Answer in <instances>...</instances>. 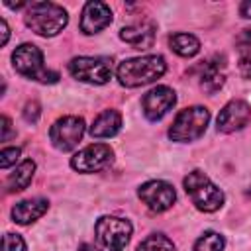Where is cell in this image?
Returning <instances> with one entry per match:
<instances>
[{
  "label": "cell",
  "mask_w": 251,
  "mask_h": 251,
  "mask_svg": "<svg viewBox=\"0 0 251 251\" xmlns=\"http://www.w3.org/2000/svg\"><path fill=\"white\" fill-rule=\"evenodd\" d=\"M165 71H167V63L161 55H145V57H133L122 61L116 69V76L122 86L137 88L155 82L165 75Z\"/></svg>",
  "instance_id": "cell-1"
},
{
  "label": "cell",
  "mask_w": 251,
  "mask_h": 251,
  "mask_svg": "<svg viewBox=\"0 0 251 251\" xmlns=\"http://www.w3.org/2000/svg\"><path fill=\"white\" fill-rule=\"evenodd\" d=\"M24 20L33 33L41 37H53L65 29L69 16L67 10L55 2H31L25 8Z\"/></svg>",
  "instance_id": "cell-2"
},
{
  "label": "cell",
  "mask_w": 251,
  "mask_h": 251,
  "mask_svg": "<svg viewBox=\"0 0 251 251\" xmlns=\"http://www.w3.org/2000/svg\"><path fill=\"white\" fill-rule=\"evenodd\" d=\"M12 65H14L16 73H20L22 76H25L29 80L43 82V84H53L59 80V73L49 71L43 65V53L33 43L18 45L12 53Z\"/></svg>",
  "instance_id": "cell-3"
},
{
  "label": "cell",
  "mask_w": 251,
  "mask_h": 251,
  "mask_svg": "<svg viewBox=\"0 0 251 251\" xmlns=\"http://www.w3.org/2000/svg\"><path fill=\"white\" fill-rule=\"evenodd\" d=\"M182 184H184V190L190 196L192 204L200 212H216V210H220L224 206L226 196H224L222 188L216 186L206 173H202L198 169L190 171L184 176Z\"/></svg>",
  "instance_id": "cell-4"
},
{
  "label": "cell",
  "mask_w": 251,
  "mask_h": 251,
  "mask_svg": "<svg viewBox=\"0 0 251 251\" xmlns=\"http://www.w3.org/2000/svg\"><path fill=\"white\" fill-rule=\"evenodd\" d=\"M131 224L129 220L118 216H102L94 226V245L96 251H124V247L131 239Z\"/></svg>",
  "instance_id": "cell-5"
},
{
  "label": "cell",
  "mask_w": 251,
  "mask_h": 251,
  "mask_svg": "<svg viewBox=\"0 0 251 251\" xmlns=\"http://www.w3.org/2000/svg\"><path fill=\"white\" fill-rule=\"evenodd\" d=\"M210 122V112L204 106H190L176 114L169 127V137L176 143H190L204 135Z\"/></svg>",
  "instance_id": "cell-6"
},
{
  "label": "cell",
  "mask_w": 251,
  "mask_h": 251,
  "mask_svg": "<svg viewBox=\"0 0 251 251\" xmlns=\"http://www.w3.org/2000/svg\"><path fill=\"white\" fill-rule=\"evenodd\" d=\"M69 73L88 84H106L112 78V59L110 57H75L69 63Z\"/></svg>",
  "instance_id": "cell-7"
},
{
  "label": "cell",
  "mask_w": 251,
  "mask_h": 251,
  "mask_svg": "<svg viewBox=\"0 0 251 251\" xmlns=\"http://www.w3.org/2000/svg\"><path fill=\"white\" fill-rule=\"evenodd\" d=\"M84 120L80 116H63L53 122L49 127V139L55 149L59 151H71L78 145V141L84 135Z\"/></svg>",
  "instance_id": "cell-8"
},
{
  "label": "cell",
  "mask_w": 251,
  "mask_h": 251,
  "mask_svg": "<svg viewBox=\"0 0 251 251\" xmlns=\"http://www.w3.org/2000/svg\"><path fill=\"white\" fill-rule=\"evenodd\" d=\"M114 161V151L106 143H90L71 157V167L78 173H98L110 167Z\"/></svg>",
  "instance_id": "cell-9"
},
{
  "label": "cell",
  "mask_w": 251,
  "mask_h": 251,
  "mask_svg": "<svg viewBox=\"0 0 251 251\" xmlns=\"http://www.w3.org/2000/svg\"><path fill=\"white\" fill-rule=\"evenodd\" d=\"M137 196L151 212H157V214L169 210L176 200V192H175L173 184H169L165 180H147V182H143L137 188Z\"/></svg>",
  "instance_id": "cell-10"
},
{
  "label": "cell",
  "mask_w": 251,
  "mask_h": 251,
  "mask_svg": "<svg viewBox=\"0 0 251 251\" xmlns=\"http://www.w3.org/2000/svg\"><path fill=\"white\" fill-rule=\"evenodd\" d=\"M176 104V94L169 86H155L141 98V110L149 122H159Z\"/></svg>",
  "instance_id": "cell-11"
},
{
  "label": "cell",
  "mask_w": 251,
  "mask_h": 251,
  "mask_svg": "<svg viewBox=\"0 0 251 251\" xmlns=\"http://www.w3.org/2000/svg\"><path fill=\"white\" fill-rule=\"evenodd\" d=\"M251 120V106L245 100H229L218 114L216 127L224 133H233L245 127Z\"/></svg>",
  "instance_id": "cell-12"
},
{
  "label": "cell",
  "mask_w": 251,
  "mask_h": 251,
  "mask_svg": "<svg viewBox=\"0 0 251 251\" xmlns=\"http://www.w3.org/2000/svg\"><path fill=\"white\" fill-rule=\"evenodd\" d=\"M112 24V10L104 2H86L80 14V31L94 35Z\"/></svg>",
  "instance_id": "cell-13"
},
{
  "label": "cell",
  "mask_w": 251,
  "mask_h": 251,
  "mask_svg": "<svg viewBox=\"0 0 251 251\" xmlns=\"http://www.w3.org/2000/svg\"><path fill=\"white\" fill-rule=\"evenodd\" d=\"M120 37H122V41H126L133 49L145 51V49L153 47V43H155V24L145 20V22L126 25L120 29Z\"/></svg>",
  "instance_id": "cell-14"
},
{
  "label": "cell",
  "mask_w": 251,
  "mask_h": 251,
  "mask_svg": "<svg viewBox=\"0 0 251 251\" xmlns=\"http://www.w3.org/2000/svg\"><path fill=\"white\" fill-rule=\"evenodd\" d=\"M49 208V202L45 198H27L18 202L12 208V220L20 226H27L35 220H39Z\"/></svg>",
  "instance_id": "cell-15"
},
{
  "label": "cell",
  "mask_w": 251,
  "mask_h": 251,
  "mask_svg": "<svg viewBox=\"0 0 251 251\" xmlns=\"http://www.w3.org/2000/svg\"><path fill=\"white\" fill-rule=\"evenodd\" d=\"M224 59L216 57L206 61L204 65H200V86L202 90H206L208 94L218 92L224 82H226V75H224Z\"/></svg>",
  "instance_id": "cell-16"
},
{
  "label": "cell",
  "mask_w": 251,
  "mask_h": 251,
  "mask_svg": "<svg viewBox=\"0 0 251 251\" xmlns=\"http://www.w3.org/2000/svg\"><path fill=\"white\" fill-rule=\"evenodd\" d=\"M120 127H122V114L118 110H104L94 118L90 126V135L98 139L114 137L120 131Z\"/></svg>",
  "instance_id": "cell-17"
},
{
  "label": "cell",
  "mask_w": 251,
  "mask_h": 251,
  "mask_svg": "<svg viewBox=\"0 0 251 251\" xmlns=\"http://www.w3.org/2000/svg\"><path fill=\"white\" fill-rule=\"evenodd\" d=\"M33 173H35V163H33L31 159L22 161V163L14 169V173L8 175V178H6V188H8L10 192H20V190L27 188L29 182H31V178H33Z\"/></svg>",
  "instance_id": "cell-18"
},
{
  "label": "cell",
  "mask_w": 251,
  "mask_h": 251,
  "mask_svg": "<svg viewBox=\"0 0 251 251\" xmlns=\"http://www.w3.org/2000/svg\"><path fill=\"white\" fill-rule=\"evenodd\" d=\"M169 45L180 57H194L200 51V41L192 33H175L169 37Z\"/></svg>",
  "instance_id": "cell-19"
},
{
  "label": "cell",
  "mask_w": 251,
  "mask_h": 251,
  "mask_svg": "<svg viewBox=\"0 0 251 251\" xmlns=\"http://www.w3.org/2000/svg\"><path fill=\"white\" fill-rule=\"evenodd\" d=\"M137 251H176V247L165 233H151L137 245Z\"/></svg>",
  "instance_id": "cell-20"
},
{
  "label": "cell",
  "mask_w": 251,
  "mask_h": 251,
  "mask_svg": "<svg viewBox=\"0 0 251 251\" xmlns=\"http://www.w3.org/2000/svg\"><path fill=\"white\" fill-rule=\"evenodd\" d=\"M224 247H226L224 235L212 229L204 231L194 243V251H224Z\"/></svg>",
  "instance_id": "cell-21"
},
{
  "label": "cell",
  "mask_w": 251,
  "mask_h": 251,
  "mask_svg": "<svg viewBox=\"0 0 251 251\" xmlns=\"http://www.w3.org/2000/svg\"><path fill=\"white\" fill-rule=\"evenodd\" d=\"M2 251H27L25 241L18 233H4L2 237Z\"/></svg>",
  "instance_id": "cell-22"
},
{
  "label": "cell",
  "mask_w": 251,
  "mask_h": 251,
  "mask_svg": "<svg viewBox=\"0 0 251 251\" xmlns=\"http://www.w3.org/2000/svg\"><path fill=\"white\" fill-rule=\"evenodd\" d=\"M20 147H4L0 151V167L2 169H8L12 165H16V161L20 159Z\"/></svg>",
  "instance_id": "cell-23"
},
{
  "label": "cell",
  "mask_w": 251,
  "mask_h": 251,
  "mask_svg": "<svg viewBox=\"0 0 251 251\" xmlns=\"http://www.w3.org/2000/svg\"><path fill=\"white\" fill-rule=\"evenodd\" d=\"M239 73L245 78H251V49H239Z\"/></svg>",
  "instance_id": "cell-24"
},
{
  "label": "cell",
  "mask_w": 251,
  "mask_h": 251,
  "mask_svg": "<svg viewBox=\"0 0 251 251\" xmlns=\"http://www.w3.org/2000/svg\"><path fill=\"white\" fill-rule=\"evenodd\" d=\"M39 114H41V110H39V104H37L35 100L25 104V108H24V118H25V122L35 124L37 118H39Z\"/></svg>",
  "instance_id": "cell-25"
},
{
  "label": "cell",
  "mask_w": 251,
  "mask_h": 251,
  "mask_svg": "<svg viewBox=\"0 0 251 251\" xmlns=\"http://www.w3.org/2000/svg\"><path fill=\"white\" fill-rule=\"evenodd\" d=\"M239 49H251V27L241 31V35H239Z\"/></svg>",
  "instance_id": "cell-26"
},
{
  "label": "cell",
  "mask_w": 251,
  "mask_h": 251,
  "mask_svg": "<svg viewBox=\"0 0 251 251\" xmlns=\"http://www.w3.org/2000/svg\"><path fill=\"white\" fill-rule=\"evenodd\" d=\"M12 135V122L8 116H2V141H8Z\"/></svg>",
  "instance_id": "cell-27"
},
{
  "label": "cell",
  "mask_w": 251,
  "mask_h": 251,
  "mask_svg": "<svg viewBox=\"0 0 251 251\" xmlns=\"http://www.w3.org/2000/svg\"><path fill=\"white\" fill-rule=\"evenodd\" d=\"M239 14H241V18L251 20V0H245L239 4Z\"/></svg>",
  "instance_id": "cell-28"
},
{
  "label": "cell",
  "mask_w": 251,
  "mask_h": 251,
  "mask_svg": "<svg viewBox=\"0 0 251 251\" xmlns=\"http://www.w3.org/2000/svg\"><path fill=\"white\" fill-rule=\"evenodd\" d=\"M0 25H2V45H6L8 43V37H10V29H8V24H6L4 18L0 20Z\"/></svg>",
  "instance_id": "cell-29"
},
{
  "label": "cell",
  "mask_w": 251,
  "mask_h": 251,
  "mask_svg": "<svg viewBox=\"0 0 251 251\" xmlns=\"http://www.w3.org/2000/svg\"><path fill=\"white\" fill-rule=\"evenodd\" d=\"M247 196H251V186H249V190H247Z\"/></svg>",
  "instance_id": "cell-30"
}]
</instances>
